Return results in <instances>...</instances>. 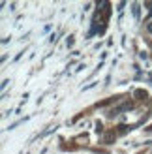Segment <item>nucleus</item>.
<instances>
[{
	"mask_svg": "<svg viewBox=\"0 0 152 154\" xmlns=\"http://www.w3.org/2000/svg\"><path fill=\"white\" fill-rule=\"evenodd\" d=\"M126 109H131V104H124L122 107L115 109V111H111V115H116V113H122V111H126Z\"/></svg>",
	"mask_w": 152,
	"mask_h": 154,
	"instance_id": "f257e3e1",
	"label": "nucleus"
},
{
	"mask_svg": "<svg viewBox=\"0 0 152 154\" xmlns=\"http://www.w3.org/2000/svg\"><path fill=\"white\" fill-rule=\"evenodd\" d=\"M131 11H133L135 17H139V4H133V6H131Z\"/></svg>",
	"mask_w": 152,
	"mask_h": 154,
	"instance_id": "f03ea898",
	"label": "nucleus"
},
{
	"mask_svg": "<svg viewBox=\"0 0 152 154\" xmlns=\"http://www.w3.org/2000/svg\"><path fill=\"white\" fill-rule=\"evenodd\" d=\"M147 30L152 34V21H148V23H147Z\"/></svg>",
	"mask_w": 152,
	"mask_h": 154,
	"instance_id": "7ed1b4c3",
	"label": "nucleus"
}]
</instances>
